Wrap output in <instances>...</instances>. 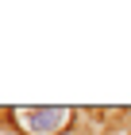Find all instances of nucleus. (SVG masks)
Returning <instances> with one entry per match:
<instances>
[{
    "instance_id": "obj_1",
    "label": "nucleus",
    "mask_w": 131,
    "mask_h": 135,
    "mask_svg": "<svg viewBox=\"0 0 131 135\" xmlns=\"http://www.w3.org/2000/svg\"><path fill=\"white\" fill-rule=\"evenodd\" d=\"M8 112L23 135H62L77 127V108L70 104H12Z\"/></svg>"
},
{
    "instance_id": "obj_2",
    "label": "nucleus",
    "mask_w": 131,
    "mask_h": 135,
    "mask_svg": "<svg viewBox=\"0 0 131 135\" xmlns=\"http://www.w3.org/2000/svg\"><path fill=\"white\" fill-rule=\"evenodd\" d=\"M0 135H23L20 127L12 124V112H8V108H0Z\"/></svg>"
},
{
    "instance_id": "obj_3",
    "label": "nucleus",
    "mask_w": 131,
    "mask_h": 135,
    "mask_svg": "<svg viewBox=\"0 0 131 135\" xmlns=\"http://www.w3.org/2000/svg\"><path fill=\"white\" fill-rule=\"evenodd\" d=\"M62 135H89V131H81V127H70V131H62Z\"/></svg>"
}]
</instances>
